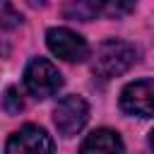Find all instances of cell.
Listing matches in <instances>:
<instances>
[{"mask_svg": "<svg viewBox=\"0 0 154 154\" xmlns=\"http://www.w3.org/2000/svg\"><path fill=\"white\" fill-rule=\"evenodd\" d=\"M137 60V51L132 43L128 41H118V38H108L99 46L96 51V60H94V72H99L103 79L118 77L123 72H128Z\"/></svg>", "mask_w": 154, "mask_h": 154, "instance_id": "cell-1", "label": "cell"}, {"mask_svg": "<svg viewBox=\"0 0 154 154\" xmlns=\"http://www.w3.org/2000/svg\"><path fill=\"white\" fill-rule=\"evenodd\" d=\"M24 87L36 99H48L63 87V77L58 67L46 58H34L24 70Z\"/></svg>", "mask_w": 154, "mask_h": 154, "instance_id": "cell-2", "label": "cell"}, {"mask_svg": "<svg viewBox=\"0 0 154 154\" xmlns=\"http://www.w3.org/2000/svg\"><path fill=\"white\" fill-rule=\"evenodd\" d=\"M87 118H89V108H87L84 99L82 96H75V94L60 99L58 106H55V111H53V123H55V128L65 137L77 135L84 128Z\"/></svg>", "mask_w": 154, "mask_h": 154, "instance_id": "cell-3", "label": "cell"}, {"mask_svg": "<svg viewBox=\"0 0 154 154\" xmlns=\"http://www.w3.org/2000/svg\"><path fill=\"white\" fill-rule=\"evenodd\" d=\"M46 41H48L51 53L58 55V58H63V60H67V63H82V60L89 55L87 41H84L79 34H75V31H70V29H65V26L51 29V31L46 34Z\"/></svg>", "mask_w": 154, "mask_h": 154, "instance_id": "cell-4", "label": "cell"}, {"mask_svg": "<svg viewBox=\"0 0 154 154\" xmlns=\"http://www.w3.org/2000/svg\"><path fill=\"white\" fill-rule=\"evenodd\" d=\"M7 154H53V140L38 125H24L17 130L5 147Z\"/></svg>", "mask_w": 154, "mask_h": 154, "instance_id": "cell-5", "label": "cell"}, {"mask_svg": "<svg viewBox=\"0 0 154 154\" xmlns=\"http://www.w3.org/2000/svg\"><path fill=\"white\" fill-rule=\"evenodd\" d=\"M152 96H154V84L152 79H137L130 82L123 94H120V108L130 116L149 118L152 116Z\"/></svg>", "mask_w": 154, "mask_h": 154, "instance_id": "cell-6", "label": "cell"}, {"mask_svg": "<svg viewBox=\"0 0 154 154\" xmlns=\"http://www.w3.org/2000/svg\"><path fill=\"white\" fill-rule=\"evenodd\" d=\"M79 154H123V142L113 130H94L82 142Z\"/></svg>", "mask_w": 154, "mask_h": 154, "instance_id": "cell-7", "label": "cell"}, {"mask_svg": "<svg viewBox=\"0 0 154 154\" xmlns=\"http://www.w3.org/2000/svg\"><path fill=\"white\" fill-rule=\"evenodd\" d=\"M19 22H22V14H19L12 5L0 2V24H2V26H17Z\"/></svg>", "mask_w": 154, "mask_h": 154, "instance_id": "cell-8", "label": "cell"}, {"mask_svg": "<svg viewBox=\"0 0 154 154\" xmlns=\"http://www.w3.org/2000/svg\"><path fill=\"white\" fill-rule=\"evenodd\" d=\"M5 108H7V113H19V111L24 108V101H22L19 89L10 87V89L5 91Z\"/></svg>", "mask_w": 154, "mask_h": 154, "instance_id": "cell-9", "label": "cell"}]
</instances>
